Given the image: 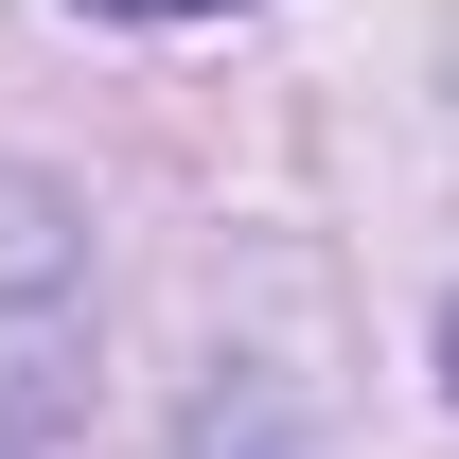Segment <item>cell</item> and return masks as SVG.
Here are the masks:
<instances>
[{"instance_id": "obj_1", "label": "cell", "mask_w": 459, "mask_h": 459, "mask_svg": "<svg viewBox=\"0 0 459 459\" xmlns=\"http://www.w3.org/2000/svg\"><path fill=\"white\" fill-rule=\"evenodd\" d=\"M89 406V212L0 160V459H54Z\"/></svg>"}, {"instance_id": "obj_2", "label": "cell", "mask_w": 459, "mask_h": 459, "mask_svg": "<svg viewBox=\"0 0 459 459\" xmlns=\"http://www.w3.org/2000/svg\"><path fill=\"white\" fill-rule=\"evenodd\" d=\"M89 18H230V0H89Z\"/></svg>"}]
</instances>
